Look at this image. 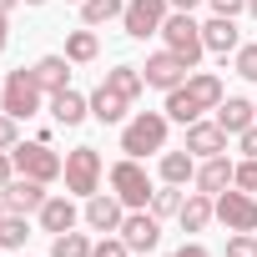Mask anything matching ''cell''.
<instances>
[{"label": "cell", "mask_w": 257, "mask_h": 257, "mask_svg": "<svg viewBox=\"0 0 257 257\" xmlns=\"http://www.w3.org/2000/svg\"><path fill=\"white\" fill-rule=\"evenodd\" d=\"M247 11H252V16H257V0H247Z\"/></svg>", "instance_id": "cell-43"}, {"label": "cell", "mask_w": 257, "mask_h": 257, "mask_svg": "<svg viewBox=\"0 0 257 257\" xmlns=\"http://www.w3.org/2000/svg\"><path fill=\"white\" fill-rule=\"evenodd\" d=\"M0 202H6V212H21V217H26V212H41V207H46V182L16 172L6 187H0Z\"/></svg>", "instance_id": "cell-9"}, {"label": "cell", "mask_w": 257, "mask_h": 257, "mask_svg": "<svg viewBox=\"0 0 257 257\" xmlns=\"http://www.w3.org/2000/svg\"><path fill=\"white\" fill-rule=\"evenodd\" d=\"M232 172H237V162H227V157H207V162L197 167V192H207V197L227 192V187H232Z\"/></svg>", "instance_id": "cell-18"}, {"label": "cell", "mask_w": 257, "mask_h": 257, "mask_svg": "<svg viewBox=\"0 0 257 257\" xmlns=\"http://www.w3.org/2000/svg\"><path fill=\"white\" fill-rule=\"evenodd\" d=\"M26 237H31V227H26V217H21V212H6V217H0V247L21 252V247H26Z\"/></svg>", "instance_id": "cell-28"}, {"label": "cell", "mask_w": 257, "mask_h": 257, "mask_svg": "<svg viewBox=\"0 0 257 257\" xmlns=\"http://www.w3.org/2000/svg\"><path fill=\"white\" fill-rule=\"evenodd\" d=\"M31 71H36V81H41V91H46V96H56V91H66V86H71V61H66V56H41Z\"/></svg>", "instance_id": "cell-21"}, {"label": "cell", "mask_w": 257, "mask_h": 257, "mask_svg": "<svg viewBox=\"0 0 257 257\" xmlns=\"http://www.w3.org/2000/svg\"><path fill=\"white\" fill-rule=\"evenodd\" d=\"M212 217H217V197H207V192H192V197L182 202V212H177L182 232H207Z\"/></svg>", "instance_id": "cell-19"}, {"label": "cell", "mask_w": 257, "mask_h": 257, "mask_svg": "<svg viewBox=\"0 0 257 257\" xmlns=\"http://www.w3.org/2000/svg\"><path fill=\"white\" fill-rule=\"evenodd\" d=\"M162 182H172V187L197 182V157L192 152H162Z\"/></svg>", "instance_id": "cell-23"}, {"label": "cell", "mask_w": 257, "mask_h": 257, "mask_svg": "<svg viewBox=\"0 0 257 257\" xmlns=\"http://www.w3.org/2000/svg\"><path fill=\"white\" fill-rule=\"evenodd\" d=\"M91 247H96V242H91L86 232L71 227V232H61V237L51 242V257H91Z\"/></svg>", "instance_id": "cell-27"}, {"label": "cell", "mask_w": 257, "mask_h": 257, "mask_svg": "<svg viewBox=\"0 0 257 257\" xmlns=\"http://www.w3.org/2000/svg\"><path fill=\"white\" fill-rule=\"evenodd\" d=\"M237 152H242V157H257V121H252L247 132L237 137Z\"/></svg>", "instance_id": "cell-37"}, {"label": "cell", "mask_w": 257, "mask_h": 257, "mask_svg": "<svg viewBox=\"0 0 257 257\" xmlns=\"http://www.w3.org/2000/svg\"><path fill=\"white\" fill-rule=\"evenodd\" d=\"M106 86L116 96H126V101H137L147 91V76H142V66H116V71H106Z\"/></svg>", "instance_id": "cell-24"}, {"label": "cell", "mask_w": 257, "mask_h": 257, "mask_svg": "<svg viewBox=\"0 0 257 257\" xmlns=\"http://www.w3.org/2000/svg\"><path fill=\"white\" fill-rule=\"evenodd\" d=\"M81 217H86V227H91V232H121L126 207H121V197H116V192H111V197H106V192H96V197H86V212H81Z\"/></svg>", "instance_id": "cell-12"}, {"label": "cell", "mask_w": 257, "mask_h": 257, "mask_svg": "<svg viewBox=\"0 0 257 257\" xmlns=\"http://www.w3.org/2000/svg\"><path fill=\"white\" fill-rule=\"evenodd\" d=\"M172 0H126V11H121V26H126V36L132 41H147V36H162V26H167V11Z\"/></svg>", "instance_id": "cell-7"}, {"label": "cell", "mask_w": 257, "mask_h": 257, "mask_svg": "<svg viewBox=\"0 0 257 257\" xmlns=\"http://www.w3.org/2000/svg\"><path fill=\"white\" fill-rule=\"evenodd\" d=\"M232 187H242V192H257V157L237 162V172H232Z\"/></svg>", "instance_id": "cell-32"}, {"label": "cell", "mask_w": 257, "mask_h": 257, "mask_svg": "<svg viewBox=\"0 0 257 257\" xmlns=\"http://www.w3.org/2000/svg\"><path fill=\"white\" fill-rule=\"evenodd\" d=\"M252 121H257V106H252L247 96H227V101L217 106V126H222L227 137H242Z\"/></svg>", "instance_id": "cell-15"}, {"label": "cell", "mask_w": 257, "mask_h": 257, "mask_svg": "<svg viewBox=\"0 0 257 257\" xmlns=\"http://www.w3.org/2000/svg\"><path fill=\"white\" fill-rule=\"evenodd\" d=\"M76 6H81V0H76Z\"/></svg>", "instance_id": "cell-46"}, {"label": "cell", "mask_w": 257, "mask_h": 257, "mask_svg": "<svg viewBox=\"0 0 257 257\" xmlns=\"http://www.w3.org/2000/svg\"><path fill=\"white\" fill-rule=\"evenodd\" d=\"M167 116H172V121H182V126H192V121H202L207 111L187 96V86H177V91H167Z\"/></svg>", "instance_id": "cell-26"}, {"label": "cell", "mask_w": 257, "mask_h": 257, "mask_svg": "<svg viewBox=\"0 0 257 257\" xmlns=\"http://www.w3.org/2000/svg\"><path fill=\"white\" fill-rule=\"evenodd\" d=\"M217 222L227 232H257V197L252 192H217Z\"/></svg>", "instance_id": "cell-8"}, {"label": "cell", "mask_w": 257, "mask_h": 257, "mask_svg": "<svg viewBox=\"0 0 257 257\" xmlns=\"http://www.w3.org/2000/svg\"><path fill=\"white\" fill-rule=\"evenodd\" d=\"M172 257H212V252H207V247H202V242H182V247H177V252H172Z\"/></svg>", "instance_id": "cell-38"}, {"label": "cell", "mask_w": 257, "mask_h": 257, "mask_svg": "<svg viewBox=\"0 0 257 257\" xmlns=\"http://www.w3.org/2000/svg\"><path fill=\"white\" fill-rule=\"evenodd\" d=\"M16 6H26V0H0V11H6V16H11V11H16Z\"/></svg>", "instance_id": "cell-42"}, {"label": "cell", "mask_w": 257, "mask_h": 257, "mask_svg": "<svg viewBox=\"0 0 257 257\" xmlns=\"http://www.w3.org/2000/svg\"><path fill=\"white\" fill-rule=\"evenodd\" d=\"M167 111H137L132 121L121 126V152L126 157H152V152H167Z\"/></svg>", "instance_id": "cell-1"}, {"label": "cell", "mask_w": 257, "mask_h": 257, "mask_svg": "<svg viewBox=\"0 0 257 257\" xmlns=\"http://www.w3.org/2000/svg\"><path fill=\"white\" fill-rule=\"evenodd\" d=\"M121 242L132 247V252H152V247L162 242V217H152L147 207H142V212H126V222H121Z\"/></svg>", "instance_id": "cell-11"}, {"label": "cell", "mask_w": 257, "mask_h": 257, "mask_svg": "<svg viewBox=\"0 0 257 257\" xmlns=\"http://www.w3.org/2000/svg\"><path fill=\"white\" fill-rule=\"evenodd\" d=\"M0 217H6V202H0Z\"/></svg>", "instance_id": "cell-45"}, {"label": "cell", "mask_w": 257, "mask_h": 257, "mask_svg": "<svg viewBox=\"0 0 257 257\" xmlns=\"http://www.w3.org/2000/svg\"><path fill=\"white\" fill-rule=\"evenodd\" d=\"M66 192L71 197H96L101 192V177H106V167H101V152L96 147H76V152H66Z\"/></svg>", "instance_id": "cell-6"}, {"label": "cell", "mask_w": 257, "mask_h": 257, "mask_svg": "<svg viewBox=\"0 0 257 257\" xmlns=\"http://www.w3.org/2000/svg\"><path fill=\"white\" fill-rule=\"evenodd\" d=\"M126 6H121V0H81V21L86 26H106V21H116Z\"/></svg>", "instance_id": "cell-30"}, {"label": "cell", "mask_w": 257, "mask_h": 257, "mask_svg": "<svg viewBox=\"0 0 257 257\" xmlns=\"http://www.w3.org/2000/svg\"><path fill=\"white\" fill-rule=\"evenodd\" d=\"M126 106H132V101H126V96H116L106 81L91 91V116H96L101 126H116V121H126Z\"/></svg>", "instance_id": "cell-20"}, {"label": "cell", "mask_w": 257, "mask_h": 257, "mask_svg": "<svg viewBox=\"0 0 257 257\" xmlns=\"http://www.w3.org/2000/svg\"><path fill=\"white\" fill-rule=\"evenodd\" d=\"M11 177H16V162H11V152H0V187H6Z\"/></svg>", "instance_id": "cell-39"}, {"label": "cell", "mask_w": 257, "mask_h": 257, "mask_svg": "<svg viewBox=\"0 0 257 257\" xmlns=\"http://www.w3.org/2000/svg\"><path fill=\"white\" fill-rule=\"evenodd\" d=\"M187 152L192 157H227V132H222V126L217 121H192L187 126Z\"/></svg>", "instance_id": "cell-13"}, {"label": "cell", "mask_w": 257, "mask_h": 257, "mask_svg": "<svg viewBox=\"0 0 257 257\" xmlns=\"http://www.w3.org/2000/svg\"><path fill=\"white\" fill-rule=\"evenodd\" d=\"M106 182H111V192L121 197V207H126V212L152 207V192H157V187H152V177L142 172V162H137V157H121V162L106 172Z\"/></svg>", "instance_id": "cell-2"}, {"label": "cell", "mask_w": 257, "mask_h": 257, "mask_svg": "<svg viewBox=\"0 0 257 257\" xmlns=\"http://www.w3.org/2000/svg\"><path fill=\"white\" fill-rule=\"evenodd\" d=\"M202 46H207L212 56H232V51L242 46V36H237V21H232V16H212V21L202 26Z\"/></svg>", "instance_id": "cell-14"}, {"label": "cell", "mask_w": 257, "mask_h": 257, "mask_svg": "<svg viewBox=\"0 0 257 257\" xmlns=\"http://www.w3.org/2000/svg\"><path fill=\"white\" fill-rule=\"evenodd\" d=\"M81 222V212H76V202L61 192V197H46V207H41V227L51 232V237H61V232H71Z\"/></svg>", "instance_id": "cell-17"}, {"label": "cell", "mask_w": 257, "mask_h": 257, "mask_svg": "<svg viewBox=\"0 0 257 257\" xmlns=\"http://www.w3.org/2000/svg\"><path fill=\"white\" fill-rule=\"evenodd\" d=\"M26 6H46V0H26Z\"/></svg>", "instance_id": "cell-44"}, {"label": "cell", "mask_w": 257, "mask_h": 257, "mask_svg": "<svg viewBox=\"0 0 257 257\" xmlns=\"http://www.w3.org/2000/svg\"><path fill=\"white\" fill-rule=\"evenodd\" d=\"M6 46H11V16L0 11V51H6Z\"/></svg>", "instance_id": "cell-40"}, {"label": "cell", "mask_w": 257, "mask_h": 257, "mask_svg": "<svg viewBox=\"0 0 257 257\" xmlns=\"http://www.w3.org/2000/svg\"><path fill=\"white\" fill-rule=\"evenodd\" d=\"M91 257H132V247H126L121 237H101V242L91 247Z\"/></svg>", "instance_id": "cell-35"}, {"label": "cell", "mask_w": 257, "mask_h": 257, "mask_svg": "<svg viewBox=\"0 0 257 257\" xmlns=\"http://www.w3.org/2000/svg\"><path fill=\"white\" fill-rule=\"evenodd\" d=\"M16 142H21V121L11 111H0V152H11Z\"/></svg>", "instance_id": "cell-33"}, {"label": "cell", "mask_w": 257, "mask_h": 257, "mask_svg": "<svg viewBox=\"0 0 257 257\" xmlns=\"http://www.w3.org/2000/svg\"><path fill=\"white\" fill-rule=\"evenodd\" d=\"M182 202H187V197H182V187H172V182H167V187H157V192H152V207H147V212H152V217H177V212H182Z\"/></svg>", "instance_id": "cell-29"}, {"label": "cell", "mask_w": 257, "mask_h": 257, "mask_svg": "<svg viewBox=\"0 0 257 257\" xmlns=\"http://www.w3.org/2000/svg\"><path fill=\"white\" fill-rule=\"evenodd\" d=\"M182 86H187V96H192L202 111H217V106L227 101V91H222V76H212V71H192Z\"/></svg>", "instance_id": "cell-16"}, {"label": "cell", "mask_w": 257, "mask_h": 257, "mask_svg": "<svg viewBox=\"0 0 257 257\" xmlns=\"http://www.w3.org/2000/svg\"><path fill=\"white\" fill-rule=\"evenodd\" d=\"M207 6H212L217 16H232V21H237V16L247 11V0H207Z\"/></svg>", "instance_id": "cell-36"}, {"label": "cell", "mask_w": 257, "mask_h": 257, "mask_svg": "<svg viewBox=\"0 0 257 257\" xmlns=\"http://www.w3.org/2000/svg\"><path fill=\"white\" fill-rule=\"evenodd\" d=\"M227 257H257V232H237L227 242Z\"/></svg>", "instance_id": "cell-34"}, {"label": "cell", "mask_w": 257, "mask_h": 257, "mask_svg": "<svg viewBox=\"0 0 257 257\" xmlns=\"http://www.w3.org/2000/svg\"><path fill=\"white\" fill-rule=\"evenodd\" d=\"M51 116H56L61 126H81V121L91 116V101H86L81 91H71V86H66V91H56V96H51Z\"/></svg>", "instance_id": "cell-22"}, {"label": "cell", "mask_w": 257, "mask_h": 257, "mask_svg": "<svg viewBox=\"0 0 257 257\" xmlns=\"http://www.w3.org/2000/svg\"><path fill=\"white\" fill-rule=\"evenodd\" d=\"M11 162H16V172L21 177H36V182H61V172H66V162L51 152V142H16L11 147Z\"/></svg>", "instance_id": "cell-5"}, {"label": "cell", "mask_w": 257, "mask_h": 257, "mask_svg": "<svg viewBox=\"0 0 257 257\" xmlns=\"http://www.w3.org/2000/svg\"><path fill=\"white\" fill-rule=\"evenodd\" d=\"M232 66H237L242 81H257V46H237L232 51Z\"/></svg>", "instance_id": "cell-31"}, {"label": "cell", "mask_w": 257, "mask_h": 257, "mask_svg": "<svg viewBox=\"0 0 257 257\" xmlns=\"http://www.w3.org/2000/svg\"><path fill=\"white\" fill-rule=\"evenodd\" d=\"M202 0H172V11H197Z\"/></svg>", "instance_id": "cell-41"}, {"label": "cell", "mask_w": 257, "mask_h": 257, "mask_svg": "<svg viewBox=\"0 0 257 257\" xmlns=\"http://www.w3.org/2000/svg\"><path fill=\"white\" fill-rule=\"evenodd\" d=\"M96 56H101V41H96V31H91V26L66 36V61H71V66H86V61H96Z\"/></svg>", "instance_id": "cell-25"}, {"label": "cell", "mask_w": 257, "mask_h": 257, "mask_svg": "<svg viewBox=\"0 0 257 257\" xmlns=\"http://www.w3.org/2000/svg\"><path fill=\"white\" fill-rule=\"evenodd\" d=\"M162 41H167V51L182 56L192 71H197V61L207 56V46H202V26L192 21V11H172L167 26H162Z\"/></svg>", "instance_id": "cell-4"}, {"label": "cell", "mask_w": 257, "mask_h": 257, "mask_svg": "<svg viewBox=\"0 0 257 257\" xmlns=\"http://www.w3.org/2000/svg\"><path fill=\"white\" fill-rule=\"evenodd\" d=\"M142 76H147V86H157V91H177V86L192 76V66H187L182 56H172V51H157V56H147Z\"/></svg>", "instance_id": "cell-10"}, {"label": "cell", "mask_w": 257, "mask_h": 257, "mask_svg": "<svg viewBox=\"0 0 257 257\" xmlns=\"http://www.w3.org/2000/svg\"><path fill=\"white\" fill-rule=\"evenodd\" d=\"M41 101H46V91H41V81H36V71H11L6 76V86H0V111H11L16 121H31L36 111H41Z\"/></svg>", "instance_id": "cell-3"}]
</instances>
